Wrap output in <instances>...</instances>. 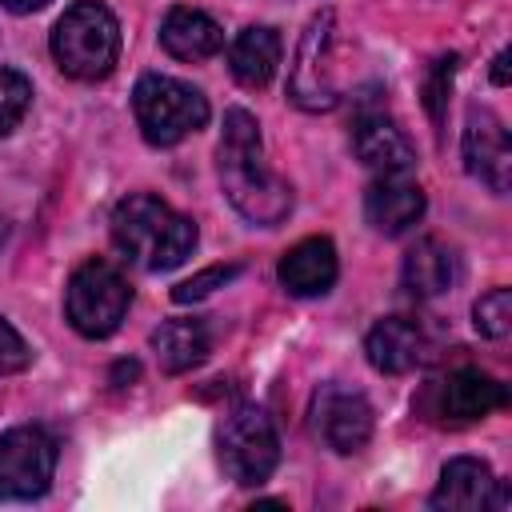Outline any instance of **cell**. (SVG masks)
Here are the masks:
<instances>
[{"mask_svg":"<svg viewBox=\"0 0 512 512\" xmlns=\"http://www.w3.org/2000/svg\"><path fill=\"white\" fill-rule=\"evenodd\" d=\"M216 168H220V188H224L228 204L244 220L260 224V228H272V224H280L288 216L292 188H288V180H280L268 168L264 144H260V128L244 108H228L224 112Z\"/></svg>","mask_w":512,"mask_h":512,"instance_id":"6da1fadb","label":"cell"},{"mask_svg":"<svg viewBox=\"0 0 512 512\" xmlns=\"http://www.w3.org/2000/svg\"><path fill=\"white\" fill-rule=\"evenodd\" d=\"M112 244L140 268H176L196 248V224L148 192H132L112 208Z\"/></svg>","mask_w":512,"mask_h":512,"instance_id":"7a4b0ae2","label":"cell"},{"mask_svg":"<svg viewBox=\"0 0 512 512\" xmlns=\"http://www.w3.org/2000/svg\"><path fill=\"white\" fill-rule=\"evenodd\" d=\"M52 56L72 80H104L120 56L116 16L96 0L72 4L52 28Z\"/></svg>","mask_w":512,"mask_h":512,"instance_id":"3957f363","label":"cell"},{"mask_svg":"<svg viewBox=\"0 0 512 512\" xmlns=\"http://www.w3.org/2000/svg\"><path fill=\"white\" fill-rule=\"evenodd\" d=\"M132 108H136V124H140L144 140L156 148L180 144L188 132L204 128V120H208V100L192 84L160 76V72L136 80Z\"/></svg>","mask_w":512,"mask_h":512,"instance_id":"277c9868","label":"cell"},{"mask_svg":"<svg viewBox=\"0 0 512 512\" xmlns=\"http://www.w3.org/2000/svg\"><path fill=\"white\" fill-rule=\"evenodd\" d=\"M132 304V288L128 280L120 276L116 264L108 260H88L72 272L68 280V292H64V308H68V320L80 336L88 340H104L120 328L124 312Z\"/></svg>","mask_w":512,"mask_h":512,"instance_id":"5b68a950","label":"cell"},{"mask_svg":"<svg viewBox=\"0 0 512 512\" xmlns=\"http://www.w3.org/2000/svg\"><path fill=\"white\" fill-rule=\"evenodd\" d=\"M216 444H220V464H224V472H228L236 484H244V488L264 484V480L272 476L276 460H280L276 428H272L268 412L256 408V404L232 408V412L224 416V424H220Z\"/></svg>","mask_w":512,"mask_h":512,"instance_id":"8992f818","label":"cell"},{"mask_svg":"<svg viewBox=\"0 0 512 512\" xmlns=\"http://www.w3.org/2000/svg\"><path fill=\"white\" fill-rule=\"evenodd\" d=\"M56 472V440L44 428H8L0 436V500H32Z\"/></svg>","mask_w":512,"mask_h":512,"instance_id":"52a82bcc","label":"cell"},{"mask_svg":"<svg viewBox=\"0 0 512 512\" xmlns=\"http://www.w3.org/2000/svg\"><path fill=\"white\" fill-rule=\"evenodd\" d=\"M312 432L340 456L360 452L372 436V404L348 384H320L312 396Z\"/></svg>","mask_w":512,"mask_h":512,"instance_id":"ba28073f","label":"cell"},{"mask_svg":"<svg viewBox=\"0 0 512 512\" xmlns=\"http://www.w3.org/2000/svg\"><path fill=\"white\" fill-rule=\"evenodd\" d=\"M328 48H332V12H316L312 24L304 28V40H300L292 72H288V100L300 104L304 112H328L336 104Z\"/></svg>","mask_w":512,"mask_h":512,"instance_id":"9c48e42d","label":"cell"},{"mask_svg":"<svg viewBox=\"0 0 512 512\" xmlns=\"http://www.w3.org/2000/svg\"><path fill=\"white\" fill-rule=\"evenodd\" d=\"M504 404H508L504 384L492 380V376L480 372V368H456V372L440 376V380L428 388V408H432V416L452 420V424L484 420L488 412H496V408H504Z\"/></svg>","mask_w":512,"mask_h":512,"instance_id":"30bf717a","label":"cell"},{"mask_svg":"<svg viewBox=\"0 0 512 512\" xmlns=\"http://www.w3.org/2000/svg\"><path fill=\"white\" fill-rule=\"evenodd\" d=\"M464 164L468 172L492 188V192H508L512 184V144H508V128L492 108H472L468 124H464Z\"/></svg>","mask_w":512,"mask_h":512,"instance_id":"8fae6325","label":"cell"},{"mask_svg":"<svg viewBox=\"0 0 512 512\" xmlns=\"http://www.w3.org/2000/svg\"><path fill=\"white\" fill-rule=\"evenodd\" d=\"M504 504H508L504 480H496L492 468L472 456L448 460L432 492V508L440 512H480V508H504Z\"/></svg>","mask_w":512,"mask_h":512,"instance_id":"7c38bea8","label":"cell"},{"mask_svg":"<svg viewBox=\"0 0 512 512\" xmlns=\"http://www.w3.org/2000/svg\"><path fill=\"white\" fill-rule=\"evenodd\" d=\"M352 148L360 156V164L384 172H408L416 164V152L408 144V136L396 128V120L380 108V104H360L352 116Z\"/></svg>","mask_w":512,"mask_h":512,"instance_id":"4fadbf2b","label":"cell"},{"mask_svg":"<svg viewBox=\"0 0 512 512\" xmlns=\"http://www.w3.org/2000/svg\"><path fill=\"white\" fill-rule=\"evenodd\" d=\"M364 216L376 232L400 236L424 216V192L416 180H408V172H384L364 192Z\"/></svg>","mask_w":512,"mask_h":512,"instance_id":"5bb4252c","label":"cell"},{"mask_svg":"<svg viewBox=\"0 0 512 512\" xmlns=\"http://www.w3.org/2000/svg\"><path fill=\"white\" fill-rule=\"evenodd\" d=\"M364 352L372 360V368L388 372V376H400V372H412L416 364L428 360V336L416 320L408 316H388L380 320L368 340H364Z\"/></svg>","mask_w":512,"mask_h":512,"instance_id":"9a60e30c","label":"cell"},{"mask_svg":"<svg viewBox=\"0 0 512 512\" xmlns=\"http://www.w3.org/2000/svg\"><path fill=\"white\" fill-rule=\"evenodd\" d=\"M336 248L324 236H308L280 256V284L292 296H324L336 284Z\"/></svg>","mask_w":512,"mask_h":512,"instance_id":"2e32d148","label":"cell"},{"mask_svg":"<svg viewBox=\"0 0 512 512\" xmlns=\"http://www.w3.org/2000/svg\"><path fill=\"white\" fill-rule=\"evenodd\" d=\"M160 44H164L168 56L196 64V60H208V56H216L224 48V32L200 8H172L164 16V24H160Z\"/></svg>","mask_w":512,"mask_h":512,"instance_id":"e0dca14e","label":"cell"},{"mask_svg":"<svg viewBox=\"0 0 512 512\" xmlns=\"http://www.w3.org/2000/svg\"><path fill=\"white\" fill-rule=\"evenodd\" d=\"M212 348V332L204 320L188 316V320H164L156 332H152V352L160 360L164 372H188L196 368Z\"/></svg>","mask_w":512,"mask_h":512,"instance_id":"ac0fdd59","label":"cell"},{"mask_svg":"<svg viewBox=\"0 0 512 512\" xmlns=\"http://www.w3.org/2000/svg\"><path fill=\"white\" fill-rule=\"evenodd\" d=\"M280 64V36L264 24L244 28L228 48V68L244 88H264Z\"/></svg>","mask_w":512,"mask_h":512,"instance_id":"d6986e66","label":"cell"},{"mask_svg":"<svg viewBox=\"0 0 512 512\" xmlns=\"http://www.w3.org/2000/svg\"><path fill=\"white\" fill-rule=\"evenodd\" d=\"M460 264L452 256V248H444L440 240H420L408 256H404V288L412 296H440L456 284Z\"/></svg>","mask_w":512,"mask_h":512,"instance_id":"ffe728a7","label":"cell"},{"mask_svg":"<svg viewBox=\"0 0 512 512\" xmlns=\"http://www.w3.org/2000/svg\"><path fill=\"white\" fill-rule=\"evenodd\" d=\"M472 324L480 336L488 340H504L508 328H512V288H492L476 300L472 308Z\"/></svg>","mask_w":512,"mask_h":512,"instance_id":"44dd1931","label":"cell"},{"mask_svg":"<svg viewBox=\"0 0 512 512\" xmlns=\"http://www.w3.org/2000/svg\"><path fill=\"white\" fill-rule=\"evenodd\" d=\"M28 104H32L28 76H20L12 68H0V136L20 124V116L28 112Z\"/></svg>","mask_w":512,"mask_h":512,"instance_id":"7402d4cb","label":"cell"},{"mask_svg":"<svg viewBox=\"0 0 512 512\" xmlns=\"http://www.w3.org/2000/svg\"><path fill=\"white\" fill-rule=\"evenodd\" d=\"M236 276H240V264H212V268H204V272L188 276L184 284H176V288H172V300H176V304L204 300V296H212L216 288H224L228 280H236Z\"/></svg>","mask_w":512,"mask_h":512,"instance_id":"603a6c76","label":"cell"},{"mask_svg":"<svg viewBox=\"0 0 512 512\" xmlns=\"http://www.w3.org/2000/svg\"><path fill=\"white\" fill-rule=\"evenodd\" d=\"M452 72H456V56H440V60H432L428 80H424V104H428V112H432L436 124H440V116H444V100H448V88H452Z\"/></svg>","mask_w":512,"mask_h":512,"instance_id":"cb8c5ba5","label":"cell"},{"mask_svg":"<svg viewBox=\"0 0 512 512\" xmlns=\"http://www.w3.org/2000/svg\"><path fill=\"white\" fill-rule=\"evenodd\" d=\"M28 360H32V352H28L24 336H20V332L0 316V376L28 368Z\"/></svg>","mask_w":512,"mask_h":512,"instance_id":"d4e9b609","label":"cell"},{"mask_svg":"<svg viewBox=\"0 0 512 512\" xmlns=\"http://www.w3.org/2000/svg\"><path fill=\"white\" fill-rule=\"evenodd\" d=\"M8 12H36V8H44L48 0H0Z\"/></svg>","mask_w":512,"mask_h":512,"instance_id":"484cf974","label":"cell"},{"mask_svg":"<svg viewBox=\"0 0 512 512\" xmlns=\"http://www.w3.org/2000/svg\"><path fill=\"white\" fill-rule=\"evenodd\" d=\"M492 80H496V84H508V52H500V56L492 60Z\"/></svg>","mask_w":512,"mask_h":512,"instance_id":"4316f807","label":"cell"},{"mask_svg":"<svg viewBox=\"0 0 512 512\" xmlns=\"http://www.w3.org/2000/svg\"><path fill=\"white\" fill-rule=\"evenodd\" d=\"M8 240V216H0V244Z\"/></svg>","mask_w":512,"mask_h":512,"instance_id":"83f0119b","label":"cell"}]
</instances>
